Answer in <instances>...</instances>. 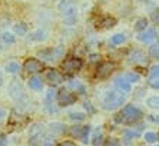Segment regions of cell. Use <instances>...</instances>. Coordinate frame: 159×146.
<instances>
[{"mask_svg": "<svg viewBox=\"0 0 159 146\" xmlns=\"http://www.w3.org/2000/svg\"><path fill=\"white\" fill-rule=\"evenodd\" d=\"M143 117V112H142L138 106L135 105H125L122 107L120 112L113 116V121L119 125H128V126H132V125H136L142 121Z\"/></svg>", "mask_w": 159, "mask_h": 146, "instance_id": "1", "label": "cell"}, {"mask_svg": "<svg viewBox=\"0 0 159 146\" xmlns=\"http://www.w3.org/2000/svg\"><path fill=\"white\" fill-rule=\"evenodd\" d=\"M126 98L128 95L122 93L119 90H107L103 95L100 103H102V107L107 112H113V110H118L119 107H122V105L126 103Z\"/></svg>", "mask_w": 159, "mask_h": 146, "instance_id": "2", "label": "cell"}, {"mask_svg": "<svg viewBox=\"0 0 159 146\" xmlns=\"http://www.w3.org/2000/svg\"><path fill=\"white\" fill-rule=\"evenodd\" d=\"M59 11L66 26H73L78 22V7L72 0H60Z\"/></svg>", "mask_w": 159, "mask_h": 146, "instance_id": "3", "label": "cell"}, {"mask_svg": "<svg viewBox=\"0 0 159 146\" xmlns=\"http://www.w3.org/2000/svg\"><path fill=\"white\" fill-rule=\"evenodd\" d=\"M9 95H10V98L13 99L16 103H19V105L25 106L29 103V96H27V93H26V89H25V86L22 84V82L16 80V79L9 83Z\"/></svg>", "mask_w": 159, "mask_h": 146, "instance_id": "4", "label": "cell"}, {"mask_svg": "<svg viewBox=\"0 0 159 146\" xmlns=\"http://www.w3.org/2000/svg\"><path fill=\"white\" fill-rule=\"evenodd\" d=\"M66 50L65 48L62 46H57V48H46L43 50H39L37 53V57L44 60V62H49V63H55V62H59L60 59H63Z\"/></svg>", "mask_w": 159, "mask_h": 146, "instance_id": "5", "label": "cell"}, {"mask_svg": "<svg viewBox=\"0 0 159 146\" xmlns=\"http://www.w3.org/2000/svg\"><path fill=\"white\" fill-rule=\"evenodd\" d=\"M67 132L70 133V136L79 139L83 145H88L89 139H90V132H92V126L90 125H79L75 123L73 126L67 129Z\"/></svg>", "mask_w": 159, "mask_h": 146, "instance_id": "6", "label": "cell"}, {"mask_svg": "<svg viewBox=\"0 0 159 146\" xmlns=\"http://www.w3.org/2000/svg\"><path fill=\"white\" fill-rule=\"evenodd\" d=\"M46 135V126L40 122H34L29 128V145L30 146H39L42 139Z\"/></svg>", "mask_w": 159, "mask_h": 146, "instance_id": "7", "label": "cell"}, {"mask_svg": "<svg viewBox=\"0 0 159 146\" xmlns=\"http://www.w3.org/2000/svg\"><path fill=\"white\" fill-rule=\"evenodd\" d=\"M76 100H78V95L67 88H62L60 90H57V93H56V102H57L59 107L72 106L76 103Z\"/></svg>", "mask_w": 159, "mask_h": 146, "instance_id": "8", "label": "cell"}, {"mask_svg": "<svg viewBox=\"0 0 159 146\" xmlns=\"http://www.w3.org/2000/svg\"><path fill=\"white\" fill-rule=\"evenodd\" d=\"M82 67H83V60H82V59H79V57L67 59V60H65V62L62 63L63 72H65V73H69V75L79 72Z\"/></svg>", "mask_w": 159, "mask_h": 146, "instance_id": "9", "label": "cell"}, {"mask_svg": "<svg viewBox=\"0 0 159 146\" xmlns=\"http://www.w3.org/2000/svg\"><path fill=\"white\" fill-rule=\"evenodd\" d=\"M56 93H57V90L55 88H49L46 92V96H44V110L49 113L57 112V107H55V105H53L56 102Z\"/></svg>", "mask_w": 159, "mask_h": 146, "instance_id": "10", "label": "cell"}, {"mask_svg": "<svg viewBox=\"0 0 159 146\" xmlns=\"http://www.w3.org/2000/svg\"><path fill=\"white\" fill-rule=\"evenodd\" d=\"M67 132V126L62 122H50L46 128V133L53 138H57V136H62Z\"/></svg>", "mask_w": 159, "mask_h": 146, "instance_id": "11", "label": "cell"}, {"mask_svg": "<svg viewBox=\"0 0 159 146\" xmlns=\"http://www.w3.org/2000/svg\"><path fill=\"white\" fill-rule=\"evenodd\" d=\"M23 70L27 73H40L43 70V63L36 57H29L23 63Z\"/></svg>", "mask_w": 159, "mask_h": 146, "instance_id": "12", "label": "cell"}, {"mask_svg": "<svg viewBox=\"0 0 159 146\" xmlns=\"http://www.w3.org/2000/svg\"><path fill=\"white\" fill-rule=\"evenodd\" d=\"M113 86H115L116 90L122 92L125 95H129L130 92H132V88H130L132 84L123 77V75H118V76L113 77Z\"/></svg>", "mask_w": 159, "mask_h": 146, "instance_id": "13", "label": "cell"}, {"mask_svg": "<svg viewBox=\"0 0 159 146\" xmlns=\"http://www.w3.org/2000/svg\"><path fill=\"white\" fill-rule=\"evenodd\" d=\"M115 70V65L111 62H103L98 66L96 69V77L98 79H107Z\"/></svg>", "mask_w": 159, "mask_h": 146, "instance_id": "14", "label": "cell"}, {"mask_svg": "<svg viewBox=\"0 0 159 146\" xmlns=\"http://www.w3.org/2000/svg\"><path fill=\"white\" fill-rule=\"evenodd\" d=\"M44 79H46L49 83L52 84V86H57V84H62L63 82H65V76H63L60 72L55 70V69L48 70V73H46Z\"/></svg>", "mask_w": 159, "mask_h": 146, "instance_id": "15", "label": "cell"}, {"mask_svg": "<svg viewBox=\"0 0 159 146\" xmlns=\"http://www.w3.org/2000/svg\"><path fill=\"white\" fill-rule=\"evenodd\" d=\"M155 37H158V32L155 29H145L138 33L136 39L141 43H151L152 40H155Z\"/></svg>", "mask_w": 159, "mask_h": 146, "instance_id": "16", "label": "cell"}, {"mask_svg": "<svg viewBox=\"0 0 159 146\" xmlns=\"http://www.w3.org/2000/svg\"><path fill=\"white\" fill-rule=\"evenodd\" d=\"M128 62H129L130 65H133V66L146 65L148 59H146V56H145V53L142 50H133V52H130L129 57H128Z\"/></svg>", "mask_w": 159, "mask_h": 146, "instance_id": "17", "label": "cell"}, {"mask_svg": "<svg viewBox=\"0 0 159 146\" xmlns=\"http://www.w3.org/2000/svg\"><path fill=\"white\" fill-rule=\"evenodd\" d=\"M159 66L158 63L156 65H153L151 67V70H149V77H148V84L151 86L153 90H158L159 89Z\"/></svg>", "mask_w": 159, "mask_h": 146, "instance_id": "18", "label": "cell"}, {"mask_svg": "<svg viewBox=\"0 0 159 146\" xmlns=\"http://www.w3.org/2000/svg\"><path fill=\"white\" fill-rule=\"evenodd\" d=\"M27 88L34 92H42L44 89V80L40 76H30L27 80Z\"/></svg>", "mask_w": 159, "mask_h": 146, "instance_id": "19", "label": "cell"}, {"mask_svg": "<svg viewBox=\"0 0 159 146\" xmlns=\"http://www.w3.org/2000/svg\"><path fill=\"white\" fill-rule=\"evenodd\" d=\"M139 138H141V132L136 130V129H126V130H123L122 140L125 146H130V142H133L135 139Z\"/></svg>", "mask_w": 159, "mask_h": 146, "instance_id": "20", "label": "cell"}, {"mask_svg": "<svg viewBox=\"0 0 159 146\" xmlns=\"http://www.w3.org/2000/svg\"><path fill=\"white\" fill-rule=\"evenodd\" d=\"M92 133V132H90ZM105 142V136H103V132L100 128H96L93 130L92 136L89 139V143H92V146H102Z\"/></svg>", "mask_w": 159, "mask_h": 146, "instance_id": "21", "label": "cell"}, {"mask_svg": "<svg viewBox=\"0 0 159 146\" xmlns=\"http://www.w3.org/2000/svg\"><path fill=\"white\" fill-rule=\"evenodd\" d=\"M67 89L72 92L78 93V95H86V86L79 80H69L67 82Z\"/></svg>", "mask_w": 159, "mask_h": 146, "instance_id": "22", "label": "cell"}, {"mask_svg": "<svg viewBox=\"0 0 159 146\" xmlns=\"http://www.w3.org/2000/svg\"><path fill=\"white\" fill-rule=\"evenodd\" d=\"M115 25H116V19L115 17H111V16H106V17L100 19V22L98 23V29L107 30V29H112Z\"/></svg>", "mask_w": 159, "mask_h": 146, "instance_id": "23", "label": "cell"}, {"mask_svg": "<svg viewBox=\"0 0 159 146\" xmlns=\"http://www.w3.org/2000/svg\"><path fill=\"white\" fill-rule=\"evenodd\" d=\"M46 32L44 30H36V32H32L29 34V40L30 42H43V40H46Z\"/></svg>", "mask_w": 159, "mask_h": 146, "instance_id": "24", "label": "cell"}, {"mask_svg": "<svg viewBox=\"0 0 159 146\" xmlns=\"http://www.w3.org/2000/svg\"><path fill=\"white\" fill-rule=\"evenodd\" d=\"M123 77H125L130 84H136L141 82V75L136 72H126V73H123Z\"/></svg>", "mask_w": 159, "mask_h": 146, "instance_id": "25", "label": "cell"}, {"mask_svg": "<svg viewBox=\"0 0 159 146\" xmlns=\"http://www.w3.org/2000/svg\"><path fill=\"white\" fill-rule=\"evenodd\" d=\"M148 19L146 17H139L136 20V22H135V26H133V29L136 30L138 33L139 32H142V30H145V29H148Z\"/></svg>", "mask_w": 159, "mask_h": 146, "instance_id": "26", "label": "cell"}, {"mask_svg": "<svg viewBox=\"0 0 159 146\" xmlns=\"http://www.w3.org/2000/svg\"><path fill=\"white\" fill-rule=\"evenodd\" d=\"M69 119L73 122H76V123H79V122H83L86 119V113L85 112H69Z\"/></svg>", "mask_w": 159, "mask_h": 146, "instance_id": "27", "label": "cell"}, {"mask_svg": "<svg viewBox=\"0 0 159 146\" xmlns=\"http://www.w3.org/2000/svg\"><path fill=\"white\" fill-rule=\"evenodd\" d=\"M125 42H126V36L123 34V33H116V34H113V36L111 37V43L113 44V46L123 44Z\"/></svg>", "mask_w": 159, "mask_h": 146, "instance_id": "28", "label": "cell"}, {"mask_svg": "<svg viewBox=\"0 0 159 146\" xmlns=\"http://www.w3.org/2000/svg\"><path fill=\"white\" fill-rule=\"evenodd\" d=\"M4 70L6 73H10V75H16V73L20 70V65L17 62H9L7 65L4 66Z\"/></svg>", "mask_w": 159, "mask_h": 146, "instance_id": "29", "label": "cell"}, {"mask_svg": "<svg viewBox=\"0 0 159 146\" xmlns=\"http://www.w3.org/2000/svg\"><path fill=\"white\" fill-rule=\"evenodd\" d=\"M143 139H145V142L155 145V143H158V133L156 132H145Z\"/></svg>", "mask_w": 159, "mask_h": 146, "instance_id": "30", "label": "cell"}, {"mask_svg": "<svg viewBox=\"0 0 159 146\" xmlns=\"http://www.w3.org/2000/svg\"><path fill=\"white\" fill-rule=\"evenodd\" d=\"M27 25L26 23H17V25H15V27H13V30H15L16 34H19V36H25L27 33Z\"/></svg>", "mask_w": 159, "mask_h": 146, "instance_id": "31", "label": "cell"}, {"mask_svg": "<svg viewBox=\"0 0 159 146\" xmlns=\"http://www.w3.org/2000/svg\"><path fill=\"white\" fill-rule=\"evenodd\" d=\"M39 146H56V138H53V136L50 135H44V138L42 139V142Z\"/></svg>", "mask_w": 159, "mask_h": 146, "instance_id": "32", "label": "cell"}, {"mask_svg": "<svg viewBox=\"0 0 159 146\" xmlns=\"http://www.w3.org/2000/svg\"><path fill=\"white\" fill-rule=\"evenodd\" d=\"M146 105H148L151 109H158L159 98H158V96H151V98H148V99H146Z\"/></svg>", "mask_w": 159, "mask_h": 146, "instance_id": "33", "label": "cell"}, {"mask_svg": "<svg viewBox=\"0 0 159 146\" xmlns=\"http://www.w3.org/2000/svg\"><path fill=\"white\" fill-rule=\"evenodd\" d=\"M102 146H122V143L116 138H107V139H105V142Z\"/></svg>", "mask_w": 159, "mask_h": 146, "instance_id": "34", "label": "cell"}, {"mask_svg": "<svg viewBox=\"0 0 159 146\" xmlns=\"http://www.w3.org/2000/svg\"><path fill=\"white\" fill-rule=\"evenodd\" d=\"M149 56H151L152 59H156V60L159 59V46H158V43L152 44L151 48H149Z\"/></svg>", "mask_w": 159, "mask_h": 146, "instance_id": "35", "label": "cell"}, {"mask_svg": "<svg viewBox=\"0 0 159 146\" xmlns=\"http://www.w3.org/2000/svg\"><path fill=\"white\" fill-rule=\"evenodd\" d=\"M0 39H2L4 43H15V42H16V37L13 36L11 33H9V32L7 33H3V34L0 36Z\"/></svg>", "mask_w": 159, "mask_h": 146, "instance_id": "36", "label": "cell"}, {"mask_svg": "<svg viewBox=\"0 0 159 146\" xmlns=\"http://www.w3.org/2000/svg\"><path fill=\"white\" fill-rule=\"evenodd\" d=\"M83 107H85V110L88 112V115H93V113H96V109L93 107L92 102H89V100L83 102Z\"/></svg>", "mask_w": 159, "mask_h": 146, "instance_id": "37", "label": "cell"}, {"mask_svg": "<svg viewBox=\"0 0 159 146\" xmlns=\"http://www.w3.org/2000/svg\"><path fill=\"white\" fill-rule=\"evenodd\" d=\"M143 92H145V88L136 89V90L133 92V99H142L143 98Z\"/></svg>", "mask_w": 159, "mask_h": 146, "instance_id": "38", "label": "cell"}, {"mask_svg": "<svg viewBox=\"0 0 159 146\" xmlns=\"http://www.w3.org/2000/svg\"><path fill=\"white\" fill-rule=\"evenodd\" d=\"M151 19H152V22L155 23V25H158V23H159V13H158V9H156V10H153V11H152Z\"/></svg>", "mask_w": 159, "mask_h": 146, "instance_id": "39", "label": "cell"}, {"mask_svg": "<svg viewBox=\"0 0 159 146\" xmlns=\"http://www.w3.org/2000/svg\"><path fill=\"white\" fill-rule=\"evenodd\" d=\"M56 146H78V145L75 142H72V140H63L60 143H56Z\"/></svg>", "mask_w": 159, "mask_h": 146, "instance_id": "40", "label": "cell"}, {"mask_svg": "<svg viewBox=\"0 0 159 146\" xmlns=\"http://www.w3.org/2000/svg\"><path fill=\"white\" fill-rule=\"evenodd\" d=\"M89 57H90V62H92V63H95V62H99L100 56H99V55H96V53H92V55L89 56Z\"/></svg>", "mask_w": 159, "mask_h": 146, "instance_id": "41", "label": "cell"}, {"mask_svg": "<svg viewBox=\"0 0 159 146\" xmlns=\"http://www.w3.org/2000/svg\"><path fill=\"white\" fill-rule=\"evenodd\" d=\"M4 116H6V110H4V109H2V107H0V119H3Z\"/></svg>", "mask_w": 159, "mask_h": 146, "instance_id": "42", "label": "cell"}, {"mask_svg": "<svg viewBox=\"0 0 159 146\" xmlns=\"http://www.w3.org/2000/svg\"><path fill=\"white\" fill-rule=\"evenodd\" d=\"M3 75H2V72H0V88H2V86H3Z\"/></svg>", "mask_w": 159, "mask_h": 146, "instance_id": "43", "label": "cell"}, {"mask_svg": "<svg viewBox=\"0 0 159 146\" xmlns=\"http://www.w3.org/2000/svg\"><path fill=\"white\" fill-rule=\"evenodd\" d=\"M155 146H158V143H156V145H155Z\"/></svg>", "mask_w": 159, "mask_h": 146, "instance_id": "44", "label": "cell"}]
</instances>
